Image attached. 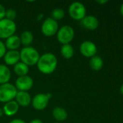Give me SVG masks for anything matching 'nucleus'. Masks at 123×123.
<instances>
[{"instance_id":"obj_1","label":"nucleus","mask_w":123,"mask_h":123,"mask_svg":"<svg viewBox=\"0 0 123 123\" xmlns=\"http://www.w3.org/2000/svg\"><path fill=\"white\" fill-rule=\"evenodd\" d=\"M57 63V58L54 54L46 53L40 56L36 65L40 72L44 74H50L56 70Z\"/></svg>"},{"instance_id":"obj_2","label":"nucleus","mask_w":123,"mask_h":123,"mask_svg":"<svg viewBox=\"0 0 123 123\" xmlns=\"http://www.w3.org/2000/svg\"><path fill=\"white\" fill-rule=\"evenodd\" d=\"M20 55L22 62L28 66L37 64L40 58L38 50L30 46L24 47L20 52Z\"/></svg>"},{"instance_id":"obj_3","label":"nucleus","mask_w":123,"mask_h":123,"mask_svg":"<svg viewBox=\"0 0 123 123\" xmlns=\"http://www.w3.org/2000/svg\"><path fill=\"white\" fill-rule=\"evenodd\" d=\"M17 90L15 86L9 83L0 85V102L7 103L15 98Z\"/></svg>"},{"instance_id":"obj_4","label":"nucleus","mask_w":123,"mask_h":123,"mask_svg":"<svg viewBox=\"0 0 123 123\" xmlns=\"http://www.w3.org/2000/svg\"><path fill=\"white\" fill-rule=\"evenodd\" d=\"M16 24L14 21L6 18L0 20V38L7 39L13 35L16 31Z\"/></svg>"},{"instance_id":"obj_5","label":"nucleus","mask_w":123,"mask_h":123,"mask_svg":"<svg viewBox=\"0 0 123 123\" xmlns=\"http://www.w3.org/2000/svg\"><path fill=\"white\" fill-rule=\"evenodd\" d=\"M75 36V32L72 27L69 25L62 26L59 28L57 33V37L58 41L62 45L70 44L73 40Z\"/></svg>"},{"instance_id":"obj_6","label":"nucleus","mask_w":123,"mask_h":123,"mask_svg":"<svg viewBox=\"0 0 123 123\" xmlns=\"http://www.w3.org/2000/svg\"><path fill=\"white\" fill-rule=\"evenodd\" d=\"M68 12L70 16L75 20H82L86 16V7L79 1L72 3L69 6Z\"/></svg>"},{"instance_id":"obj_7","label":"nucleus","mask_w":123,"mask_h":123,"mask_svg":"<svg viewBox=\"0 0 123 123\" xmlns=\"http://www.w3.org/2000/svg\"><path fill=\"white\" fill-rule=\"evenodd\" d=\"M59 30V25L57 21L51 17L46 18L41 25V31L46 37H51L57 33Z\"/></svg>"},{"instance_id":"obj_8","label":"nucleus","mask_w":123,"mask_h":123,"mask_svg":"<svg viewBox=\"0 0 123 123\" xmlns=\"http://www.w3.org/2000/svg\"><path fill=\"white\" fill-rule=\"evenodd\" d=\"M33 86V80L28 75L18 77L15 81V87L19 92H27L30 90Z\"/></svg>"},{"instance_id":"obj_9","label":"nucleus","mask_w":123,"mask_h":123,"mask_svg":"<svg viewBox=\"0 0 123 123\" xmlns=\"http://www.w3.org/2000/svg\"><path fill=\"white\" fill-rule=\"evenodd\" d=\"M80 51L83 55L88 58H92L93 56L96 55V53L97 52V48L93 42L86 40L80 44Z\"/></svg>"},{"instance_id":"obj_10","label":"nucleus","mask_w":123,"mask_h":123,"mask_svg":"<svg viewBox=\"0 0 123 123\" xmlns=\"http://www.w3.org/2000/svg\"><path fill=\"white\" fill-rule=\"evenodd\" d=\"M49 101V98L45 94H38L31 100L32 105L33 108L36 110H44L47 107Z\"/></svg>"},{"instance_id":"obj_11","label":"nucleus","mask_w":123,"mask_h":123,"mask_svg":"<svg viewBox=\"0 0 123 123\" xmlns=\"http://www.w3.org/2000/svg\"><path fill=\"white\" fill-rule=\"evenodd\" d=\"M20 60V52L15 50H8L4 55V61L8 66H14Z\"/></svg>"},{"instance_id":"obj_12","label":"nucleus","mask_w":123,"mask_h":123,"mask_svg":"<svg viewBox=\"0 0 123 123\" xmlns=\"http://www.w3.org/2000/svg\"><path fill=\"white\" fill-rule=\"evenodd\" d=\"M81 23L84 27L88 30H94L99 27V20L98 19L93 15H86L82 20Z\"/></svg>"},{"instance_id":"obj_13","label":"nucleus","mask_w":123,"mask_h":123,"mask_svg":"<svg viewBox=\"0 0 123 123\" xmlns=\"http://www.w3.org/2000/svg\"><path fill=\"white\" fill-rule=\"evenodd\" d=\"M15 99L19 106L27 107L31 102V97L27 92H17Z\"/></svg>"},{"instance_id":"obj_14","label":"nucleus","mask_w":123,"mask_h":123,"mask_svg":"<svg viewBox=\"0 0 123 123\" xmlns=\"http://www.w3.org/2000/svg\"><path fill=\"white\" fill-rule=\"evenodd\" d=\"M5 47L6 48L9 49V50H17L21 45V41L20 37L17 35H13L8 38L6 39L5 41Z\"/></svg>"},{"instance_id":"obj_15","label":"nucleus","mask_w":123,"mask_h":123,"mask_svg":"<svg viewBox=\"0 0 123 123\" xmlns=\"http://www.w3.org/2000/svg\"><path fill=\"white\" fill-rule=\"evenodd\" d=\"M19 107L20 106L18 105L17 102L12 100V101L7 102L4 105L2 110L4 111V114H5L6 115L10 117V116H12V115H15L18 112Z\"/></svg>"},{"instance_id":"obj_16","label":"nucleus","mask_w":123,"mask_h":123,"mask_svg":"<svg viewBox=\"0 0 123 123\" xmlns=\"http://www.w3.org/2000/svg\"><path fill=\"white\" fill-rule=\"evenodd\" d=\"M11 78V72L9 68L4 64H0V84L8 83Z\"/></svg>"},{"instance_id":"obj_17","label":"nucleus","mask_w":123,"mask_h":123,"mask_svg":"<svg viewBox=\"0 0 123 123\" xmlns=\"http://www.w3.org/2000/svg\"><path fill=\"white\" fill-rule=\"evenodd\" d=\"M14 72L18 77L26 76L29 72V66L22 62H18L14 66Z\"/></svg>"},{"instance_id":"obj_18","label":"nucleus","mask_w":123,"mask_h":123,"mask_svg":"<svg viewBox=\"0 0 123 123\" xmlns=\"http://www.w3.org/2000/svg\"><path fill=\"white\" fill-rule=\"evenodd\" d=\"M52 115L57 121H64L67 118V112L63 107H57L53 110Z\"/></svg>"},{"instance_id":"obj_19","label":"nucleus","mask_w":123,"mask_h":123,"mask_svg":"<svg viewBox=\"0 0 123 123\" xmlns=\"http://www.w3.org/2000/svg\"><path fill=\"white\" fill-rule=\"evenodd\" d=\"M103 64H104L103 60L101 57L99 55L93 56L89 62L90 67L94 71H99L100 69H101V68L103 67Z\"/></svg>"},{"instance_id":"obj_20","label":"nucleus","mask_w":123,"mask_h":123,"mask_svg":"<svg viewBox=\"0 0 123 123\" xmlns=\"http://www.w3.org/2000/svg\"><path fill=\"white\" fill-rule=\"evenodd\" d=\"M21 44L25 45V47L29 46L33 40V33L30 31H24L22 32L20 37Z\"/></svg>"},{"instance_id":"obj_21","label":"nucleus","mask_w":123,"mask_h":123,"mask_svg":"<svg viewBox=\"0 0 123 123\" xmlns=\"http://www.w3.org/2000/svg\"><path fill=\"white\" fill-rule=\"evenodd\" d=\"M60 52L62 57L65 59H70L74 55V49L70 44L62 45Z\"/></svg>"},{"instance_id":"obj_22","label":"nucleus","mask_w":123,"mask_h":123,"mask_svg":"<svg viewBox=\"0 0 123 123\" xmlns=\"http://www.w3.org/2000/svg\"><path fill=\"white\" fill-rule=\"evenodd\" d=\"M65 17V12L62 9L56 8L51 12V18L56 21L62 19Z\"/></svg>"},{"instance_id":"obj_23","label":"nucleus","mask_w":123,"mask_h":123,"mask_svg":"<svg viewBox=\"0 0 123 123\" xmlns=\"http://www.w3.org/2000/svg\"><path fill=\"white\" fill-rule=\"evenodd\" d=\"M17 17V12L14 9H9L6 10V14H5V18L12 21H14V19Z\"/></svg>"},{"instance_id":"obj_24","label":"nucleus","mask_w":123,"mask_h":123,"mask_svg":"<svg viewBox=\"0 0 123 123\" xmlns=\"http://www.w3.org/2000/svg\"><path fill=\"white\" fill-rule=\"evenodd\" d=\"M6 50H7V48H6V47H5L4 43L0 40V58H2V57H4V54H5L6 52H7Z\"/></svg>"},{"instance_id":"obj_25","label":"nucleus","mask_w":123,"mask_h":123,"mask_svg":"<svg viewBox=\"0 0 123 123\" xmlns=\"http://www.w3.org/2000/svg\"><path fill=\"white\" fill-rule=\"evenodd\" d=\"M5 14H6V9L4 7V6L0 4V20L5 18Z\"/></svg>"},{"instance_id":"obj_26","label":"nucleus","mask_w":123,"mask_h":123,"mask_svg":"<svg viewBox=\"0 0 123 123\" xmlns=\"http://www.w3.org/2000/svg\"><path fill=\"white\" fill-rule=\"evenodd\" d=\"M9 123H26L25 122H24L22 120L20 119H14L13 120H12Z\"/></svg>"},{"instance_id":"obj_27","label":"nucleus","mask_w":123,"mask_h":123,"mask_svg":"<svg viewBox=\"0 0 123 123\" xmlns=\"http://www.w3.org/2000/svg\"><path fill=\"white\" fill-rule=\"evenodd\" d=\"M30 123H42V121L41 120H39V119H34V120H33Z\"/></svg>"},{"instance_id":"obj_28","label":"nucleus","mask_w":123,"mask_h":123,"mask_svg":"<svg viewBox=\"0 0 123 123\" xmlns=\"http://www.w3.org/2000/svg\"><path fill=\"white\" fill-rule=\"evenodd\" d=\"M96 2H97V3H99V4H105V3H107V2H108V1H107V0H102V1H100V0H98V1H96Z\"/></svg>"},{"instance_id":"obj_29","label":"nucleus","mask_w":123,"mask_h":123,"mask_svg":"<svg viewBox=\"0 0 123 123\" xmlns=\"http://www.w3.org/2000/svg\"><path fill=\"white\" fill-rule=\"evenodd\" d=\"M120 13L122 14V15H123V3L120 6Z\"/></svg>"},{"instance_id":"obj_30","label":"nucleus","mask_w":123,"mask_h":123,"mask_svg":"<svg viewBox=\"0 0 123 123\" xmlns=\"http://www.w3.org/2000/svg\"><path fill=\"white\" fill-rule=\"evenodd\" d=\"M3 115H4V111H3V110H2V109H1V108H0V117H1Z\"/></svg>"},{"instance_id":"obj_31","label":"nucleus","mask_w":123,"mask_h":123,"mask_svg":"<svg viewBox=\"0 0 123 123\" xmlns=\"http://www.w3.org/2000/svg\"><path fill=\"white\" fill-rule=\"evenodd\" d=\"M120 92H121V94L123 95V84H122V86H120Z\"/></svg>"},{"instance_id":"obj_32","label":"nucleus","mask_w":123,"mask_h":123,"mask_svg":"<svg viewBox=\"0 0 123 123\" xmlns=\"http://www.w3.org/2000/svg\"></svg>"}]
</instances>
